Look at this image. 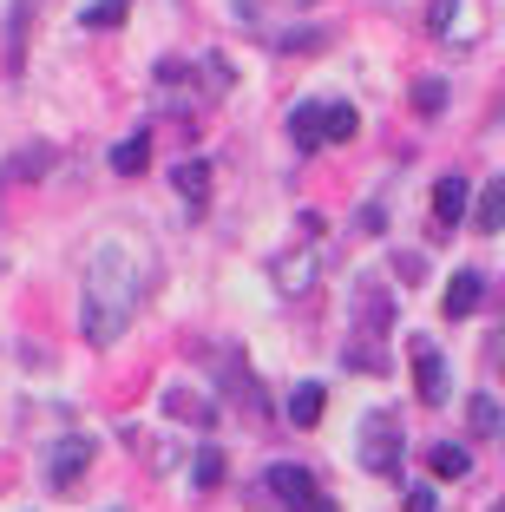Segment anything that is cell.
I'll use <instances>...</instances> for the list:
<instances>
[{
  "label": "cell",
  "mask_w": 505,
  "mask_h": 512,
  "mask_svg": "<svg viewBox=\"0 0 505 512\" xmlns=\"http://www.w3.org/2000/svg\"><path fill=\"white\" fill-rule=\"evenodd\" d=\"M171 184H178V197L191 204V211H204V204H210V165H204V158H184V165L171 171Z\"/></svg>",
  "instance_id": "obj_12"
},
{
  "label": "cell",
  "mask_w": 505,
  "mask_h": 512,
  "mask_svg": "<svg viewBox=\"0 0 505 512\" xmlns=\"http://www.w3.org/2000/svg\"><path fill=\"white\" fill-rule=\"evenodd\" d=\"M355 132H361V112L348 106V99H335V106H322V145H348Z\"/></svg>",
  "instance_id": "obj_14"
},
{
  "label": "cell",
  "mask_w": 505,
  "mask_h": 512,
  "mask_svg": "<svg viewBox=\"0 0 505 512\" xmlns=\"http://www.w3.org/2000/svg\"><path fill=\"white\" fill-rule=\"evenodd\" d=\"M407 355H414V394L427 407H440L446 401V388H453V381H446V355H440V342H433V335H414V348H407Z\"/></svg>",
  "instance_id": "obj_5"
},
{
  "label": "cell",
  "mask_w": 505,
  "mask_h": 512,
  "mask_svg": "<svg viewBox=\"0 0 505 512\" xmlns=\"http://www.w3.org/2000/svg\"><path fill=\"white\" fill-rule=\"evenodd\" d=\"M204 86L210 92H230L237 79H230V60H204Z\"/></svg>",
  "instance_id": "obj_23"
},
{
  "label": "cell",
  "mask_w": 505,
  "mask_h": 512,
  "mask_svg": "<svg viewBox=\"0 0 505 512\" xmlns=\"http://www.w3.org/2000/svg\"><path fill=\"white\" fill-rule=\"evenodd\" d=\"M407 512H440V493H433V486H414V493H407Z\"/></svg>",
  "instance_id": "obj_25"
},
{
  "label": "cell",
  "mask_w": 505,
  "mask_h": 512,
  "mask_svg": "<svg viewBox=\"0 0 505 512\" xmlns=\"http://www.w3.org/2000/svg\"><path fill=\"white\" fill-rule=\"evenodd\" d=\"M125 14H132V0H92L79 20H86L92 33H112V27H125Z\"/></svg>",
  "instance_id": "obj_19"
},
{
  "label": "cell",
  "mask_w": 505,
  "mask_h": 512,
  "mask_svg": "<svg viewBox=\"0 0 505 512\" xmlns=\"http://www.w3.org/2000/svg\"><path fill=\"white\" fill-rule=\"evenodd\" d=\"M322 407H328V394L315 388V381H302V388L289 394V421H296V427H315V421H322Z\"/></svg>",
  "instance_id": "obj_18"
},
{
  "label": "cell",
  "mask_w": 505,
  "mask_h": 512,
  "mask_svg": "<svg viewBox=\"0 0 505 512\" xmlns=\"http://www.w3.org/2000/svg\"><path fill=\"white\" fill-rule=\"evenodd\" d=\"M427 467L440 473V480H466V473H473V447H453V440H446V447L427 453Z\"/></svg>",
  "instance_id": "obj_17"
},
{
  "label": "cell",
  "mask_w": 505,
  "mask_h": 512,
  "mask_svg": "<svg viewBox=\"0 0 505 512\" xmlns=\"http://www.w3.org/2000/svg\"><path fill=\"white\" fill-rule=\"evenodd\" d=\"M466 204H473V178H466V171H446V178L433 184V224H440V237L466 224Z\"/></svg>",
  "instance_id": "obj_8"
},
{
  "label": "cell",
  "mask_w": 505,
  "mask_h": 512,
  "mask_svg": "<svg viewBox=\"0 0 505 512\" xmlns=\"http://www.w3.org/2000/svg\"><path fill=\"white\" fill-rule=\"evenodd\" d=\"M289 138H296V151H322V106H296L289 112Z\"/></svg>",
  "instance_id": "obj_15"
},
{
  "label": "cell",
  "mask_w": 505,
  "mask_h": 512,
  "mask_svg": "<svg viewBox=\"0 0 505 512\" xmlns=\"http://www.w3.org/2000/svg\"><path fill=\"white\" fill-rule=\"evenodd\" d=\"M479 237H499V224H505V184L499 178H486V191H479Z\"/></svg>",
  "instance_id": "obj_16"
},
{
  "label": "cell",
  "mask_w": 505,
  "mask_h": 512,
  "mask_svg": "<svg viewBox=\"0 0 505 512\" xmlns=\"http://www.w3.org/2000/svg\"><path fill=\"white\" fill-rule=\"evenodd\" d=\"M158 407H164V421H191V427H210V421H217V401H210V394H197V388H164Z\"/></svg>",
  "instance_id": "obj_10"
},
{
  "label": "cell",
  "mask_w": 505,
  "mask_h": 512,
  "mask_svg": "<svg viewBox=\"0 0 505 512\" xmlns=\"http://www.w3.org/2000/svg\"><path fill=\"white\" fill-rule=\"evenodd\" d=\"M263 493H276L289 512H335V506L322 499V486H315V473L296 467V460H276V467L263 473Z\"/></svg>",
  "instance_id": "obj_3"
},
{
  "label": "cell",
  "mask_w": 505,
  "mask_h": 512,
  "mask_svg": "<svg viewBox=\"0 0 505 512\" xmlns=\"http://www.w3.org/2000/svg\"><path fill=\"white\" fill-rule=\"evenodd\" d=\"M486 512H505V506H499V499H492V506H486Z\"/></svg>",
  "instance_id": "obj_26"
},
{
  "label": "cell",
  "mask_w": 505,
  "mask_h": 512,
  "mask_svg": "<svg viewBox=\"0 0 505 512\" xmlns=\"http://www.w3.org/2000/svg\"><path fill=\"white\" fill-rule=\"evenodd\" d=\"M394 322V296H387L381 276H361L355 283V335H381Z\"/></svg>",
  "instance_id": "obj_9"
},
{
  "label": "cell",
  "mask_w": 505,
  "mask_h": 512,
  "mask_svg": "<svg viewBox=\"0 0 505 512\" xmlns=\"http://www.w3.org/2000/svg\"><path fill=\"white\" fill-rule=\"evenodd\" d=\"M138 296H145V270H138L119 243H105V250L92 256V270H86V296H79V329H86V342L92 348L119 342V335L132 329Z\"/></svg>",
  "instance_id": "obj_1"
},
{
  "label": "cell",
  "mask_w": 505,
  "mask_h": 512,
  "mask_svg": "<svg viewBox=\"0 0 505 512\" xmlns=\"http://www.w3.org/2000/svg\"><path fill=\"white\" fill-rule=\"evenodd\" d=\"M145 165H151V125H138L132 138L112 145V171H119V178H145Z\"/></svg>",
  "instance_id": "obj_11"
},
{
  "label": "cell",
  "mask_w": 505,
  "mask_h": 512,
  "mask_svg": "<svg viewBox=\"0 0 505 512\" xmlns=\"http://www.w3.org/2000/svg\"><path fill=\"white\" fill-rule=\"evenodd\" d=\"M217 480H223V453L204 447V453H197V467H191V486H197V493H210Z\"/></svg>",
  "instance_id": "obj_21"
},
{
  "label": "cell",
  "mask_w": 505,
  "mask_h": 512,
  "mask_svg": "<svg viewBox=\"0 0 505 512\" xmlns=\"http://www.w3.org/2000/svg\"><path fill=\"white\" fill-rule=\"evenodd\" d=\"M27 27H33V0H14V14H7V73L27 66Z\"/></svg>",
  "instance_id": "obj_13"
},
{
  "label": "cell",
  "mask_w": 505,
  "mask_h": 512,
  "mask_svg": "<svg viewBox=\"0 0 505 512\" xmlns=\"http://www.w3.org/2000/svg\"><path fill=\"white\" fill-rule=\"evenodd\" d=\"M302 250H283V256H269V276H276V289L283 296H302V289L315 283V230H322V217H302Z\"/></svg>",
  "instance_id": "obj_4"
},
{
  "label": "cell",
  "mask_w": 505,
  "mask_h": 512,
  "mask_svg": "<svg viewBox=\"0 0 505 512\" xmlns=\"http://www.w3.org/2000/svg\"><path fill=\"white\" fill-rule=\"evenodd\" d=\"M486 302H492V276L460 270L453 283H446V296H440V316H446V322H466V316H479Z\"/></svg>",
  "instance_id": "obj_6"
},
{
  "label": "cell",
  "mask_w": 505,
  "mask_h": 512,
  "mask_svg": "<svg viewBox=\"0 0 505 512\" xmlns=\"http://www.w3.org/2000/svg\"><path fill=\"white\" fill-rule=\"evenodd\" d=\"M401 453H407V440H401V421H394L387 407L361 421V467H368V473L394 480V473H401Z\"/></svg>",
  "instance_id": "obj_2"
},
{
  "label": "cell",
  "mask_w": 505,
  "mask_h": 512,
  "mask_svg": "<svg viewBox=\"0 0 505 512\" xmlns=\"http://www.w3.org/2000/svg\"><path fill=\"white\" fill-rule=\"evenodd\" d=\"M414 106L420 112H440L446 106V86H440V79H420V86H414Z\"/></svg>",
  "instance_id": "obj_22"
},
{
  "label": "cell",
  "mask_w": 505,
  "mask_h": 512,
  "mask_svg": "<svg viewBox=\"0 0 505 512\" xmlns=\"http://www.w3.org/2000/svg\"><path fill=\"white\" fill-rule=\"evenodd\" d=\"M92 453H99V440H92V434H66L60 447H53V460H46V480L60 486V493H66V486H79V473L92 467Z\"/></svg>",
  "instance_id": "obj_7"
},
{
  "label": "cell",
  "mask_w": 505,
  "mask_h": 512,
  "mask_svg": "<svg viewBox=\"0 0 505 512\" xmlns=\"http://www.w3.org/2000/svg\"><path fill=\"white\" fill-rule=\"evenodd\" d=\"M453 14H460V0H433V20H427V27L433 33H453Z\"/></svg>",
  "instance_id": "obj_24"
},
{
  "label": "cell",
  "mask_w": 505,
  "mask_h": 512,
  "mask_svg": "<svg viewBox=\"0 0 505 512\" xmlns=\"http://www.w3.org/2000/svg\"><path fill=\"white\" fill-rule=\"evenodd\" d=\"M466 421H473V434H479V440H492V434H499V401H492V394H473Z\"/></svg>",
  "instance_id": "obj_20"
}]
</instances>
